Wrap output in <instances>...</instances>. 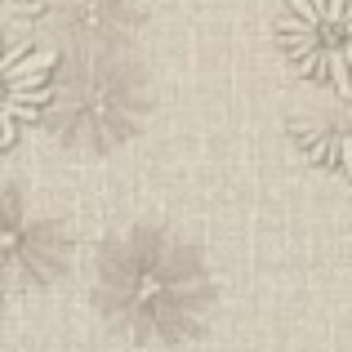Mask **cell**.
Segmentation results:
<instances>
[{"instance_id": "cell-1", "label": "cell", "mask_w": 352, "mask_h": 352, "mask_svg": "<svg viewBox=\"0 0 352 352\" xmlns=\"http://www.w3.org/2000/svg\"><path fill=\"white\" fill-rule=\"evenodd\" d=\"M89 294L103 326L134 348H183L214 321L219 276L197 241L165 223H125L94 250Z\"/></svg>"}, {"instance_id": "cell-2", "label": "cell", "mask_w": 352, "mask_h": 352, "mask_svg": "<svg viewBox=\"0 0 352 352\" xmlns=\"http://www.w3.org/2000/svg\"><path fill=\"white\" fill-rule=\"evenodd\" d=\"M147 80L138 67L112 54H76L58 67V89L45 112L54 143L80 156L116 152L147 120Z\"/></svg>"}, {"instance_id": "cell-3", "label": "cell", "mask_w": 352, "mask_h": 352, "mask_svg": "<svg viewBox=\"0 0 352 352\" xmlns=\"http://www.w3.org/2000/svg\"><path fill=\"white\" fill-rule=\"evenodd\" d=\"M276 41L303 80L352 98V0H281Z\"/></svg>"}, {"instance_id": "cell-4", "label": "cell", "mask_w": 352, "mask_h": 352, "mask_svg": "<svg viewBox=\"0 0 352 352\" xmlns=\"http://www.w3.org/2000/svg\"><path fill=\"white\" fill-rule=\"evenodd\" d=\"M5 290L27 294L54 285L72 263V236L54 214L27 210V201L18 197V188H5Z\"/></svg>"}, {"instance_id": "cell-5", "label": "cell", "mask_w": 352, "mask_h": 352, "mask_svg": "<svg viewBox=\"0 0 352 352\" xmlns=\"http://www.w3.org/2000/svg\"><path fill=\"white\" fill-rule=\"evenodd\" d=\"M58 50L54 45H36V41H9L5 54V134L0 147L14 152V143L23 138L27 125H45V112L54 103L58 89Z\"/></svg>"}, {"instance_id": "cell-6", "label": "cell", "mask_w": 352, "mask_h": 352, "mask_svg": "<svg viewBox=\"0 0 352 352\" xmlns=\"http://www.w3.org/2000/svg\"><path fill=\"white\" fill-rule=\"evenodd\" d=\"M147 18V0H50L45 27L58 41H72L80 54H107L116 41H129Z\"/></svg>"}, {"instance_id": "cell-7", "label": "cell", "mask_w": 352, "mask_h": 352, "mask_svg": "<svg viewBox=\"0 0 352 352\" xmlns=\"http://www.w3.org/2000/svg\"><path fill=\"white\" fill-rule=\"evenodd\" d=\"M290 134L312 165L352 183V98H335L330 107H308L290 120Z\"/></svg>"}, {"instance_id": "cell-8", "label": "cell", "mask_w": 352, "mask_h": 352, "mask_svg": "<svg viewBox=\"0 0 352 352\" xmlns=\"http://www.w3.org/2000/svg\"><path fill=\"white\" fill-rule=\"evenodd\" d=\"M45 5H50V0H5L9 32H18V27H36V23H45Z\"/></svg>"}]
</instances>
